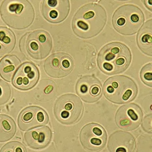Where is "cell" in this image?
<instances>
[{
    "instance_id": "cell-22",
    "label": "cell",
    "mask_w": 152,
    "mask_h": 152,
    "mask_svg": "<svg viewBox=\"0 0 152 152\" xmlns=\"http://www.w3.org/2000/svg\"><path fill=\"white\" fill-rule=\"evenodd\" d=\"M1 152H26V148L21 142H8L2 148Z\"/></svg>"
},
{
    "instance_id": "cell-8",
    "label": "cell",
    "mask_w": 152,
    "mask_h": 152,
    "mask_svg": "<svg viewBox=\"0 0 152 152\" xmlns=\"http://www.w3.org/2000/svg\"><path fill=\"white\" fill-rule=\"evenodd\" d=\"M107 134L105 129L96 123L84 126L80 134V140L84 149L90 151H99L106 144Z\"/></svg>"
},
{
    "instance_id": "cell-2",
    "label": "cell",
    "mask_w": 152,
    "mask_h": 152,
    "mask_svg": "<svg viewBox=\"0 0 152 152\" xmlns=\"http://www.w3.org/2000/svg\"><path fill=\"white\" fill-rule=\"evenodd\" d=\"M130 50L121 42H114L105 45L100 51L97 63L100 71L108 75L122 73L130 65Z\"/></svg>"
},
{
    "instance_id": "cell-5",
    "label": "cell",
    "mask_w": 152,
    "mask_h": 152,
    "mask_svg": "<svg viewBox=\"0 0 152 152\" xmlns=\"http://www.w3.org/2000/svg\"><path fill=\"white\" fill-rule=\"evenodd\" d=\"M144 15L138 7L133 4H124L114 12L112 24L118 33L129 36L139 31L144 25Z\"/></svg>"
},
{
    "instance_id": "cell-13",
    "label": "cell",
    "mask_w": 152,
    "mask_h": 152,
    "mask_svg": "<svg viewBox=\"0 0 152 152\" xmlns=\"http://www.w3.org/2000/svg\"><path fill=\"white\" fill-rule=\"evenodd\" d=\"M68 0H44L41 5L42 15L53 24H58L65 20L69 13Z\"/></svg>"
},
{
    "instance_id": "cell-21",
    "label": "cell",
    "mask_w": 152,
    "mask_h": 152,
    "mask_svg": "<svg viewBox=\"0 0 152 152\" xmlns=\"http://www.w3.org/2000/svg\"><path fill=\"white\" fill-rule=\"evenodd\" d=\"M140 79L144 84L148 86H152V65L148 63L144 66L140 71Z\"/></svg>"
},
{
    "instance_id": "cell-11",
    "label": "cell",
    "mask_w": 152,
    "mask_h": 152,
    "mask_svg": "<svg viewBox=\"0 0 152 152\" xmlns=\"http://www.w3.org/2000/svg\"><path fill=\"white\" fill-rule=\"evenodd\" d=\"M76 94L84 102L94 103L102 96V86L94 75H89L80 77L76 84Z\"/></svg>"
},
{
    "instance_id": "cell-23",
    "label": "cell",
    "mask_w": 152,
    "mask_h": 152,
    "mask_svg": "<svg viewBox=\"0 0 152 152\" xmlns=\"http://www.w3.org/2000/svg\"><path fill=\"white\" fill-rule=\"evenodd\" d=\"M144 2V4L147 8H148V9H149L151 11H152V0H150V1H143Z\"/></svg>"
},
{
    "instance_id": "cell-12",
    "label": "cell",
    "mask_w": 152,
    "mask_h": 152,
    "mask_svg": "<svg viewBox=\"0 0 152 152\" xmlns=\"http://www.w3.org/2000/svg\"><path fill=\"white\" fill-rule=\"evenodd\" d=\"M49 121L48 115L43 108L31 106L21 111L19 115L18 123L21 131H27L45 126Z\"/></svg>"
},
{
    "instance_id": "cell-7",
    "label": "cell",
    "mask_w": 152,
    "mask_h": 152,
    "mask_svg": "<svg viewBox=\"0 0 152 152\" xmlns=\"http://www.w3.org/2000/svg\"><path fill=\"white\" fill-rule=\"evenodd\" d=\"M83 105L76 95L71 94H63L56 100L54 114L59 122L71 125L77 123L82 118Z\"/></svg>"
},
{
    "instance_id": "cell-18",
    "label": "cell",
    "mask_w": 152,
    "mask_h": 152,
    "mask_svg": "<svg viewBox=\"0 0 152 152\" xmlns=\"http://www.w3.org/2000/svg\"><path fill=\"white\" fill-rule=\"evenodd\" d=\"M16 37L13 31L4 27H0V58L8 55L16 45Z\"/></svg>"
},
{
    "instance_id": "cell-4",
    "label": "cell",
    "mask_w": 152,
    "mask_h": 152,
    "mask_svg": "<svg viewBox=\"0 0 152 152\" xmlns=\"http://www.w3.org/2000/svg\"><path fill=\"white\" fill-rule=\"evenodd\" d=\"M103 93L110 102L123 104L136 98L138 87L135 82L128 76L117 75L110 77L105 82Z\"/></svg>"
},
{
    "instance_id": "cell-16",
    "label": "cell",
    "mask_w": 152,
    "mask_h": 152,
    "mask_svg": "<svg viewBox=\"0 0 152 152\" xmlns=\"http://www.w3.org/2000/svg\"><path fill=\"white\" fill-rule=\"evenodd\" d=\"M137 42L139 49L148 56H152V19L146 21L139 31L137 37Z\"/></svg>"
},
{
    "instance_id": "cell-15",
    "label": "cell",
    "mask_w": 152,
    "mask_h": 152,
    "mask_svg": "<svg viewBox=\"0 0 152 152\" xmlns=\"http://www.w3.org/2000/svg\"><path fill=\"white\" fill-rule=\"evenodd\" d=\"M52 136V131L50 128L43 126L26 132L24 135V139L30 148L41 150L45 148L50 144Z\"/></svg>"
},
{
    "instance_id": "cell-6",
    "label": "cell",
    "mask_w": 152,
    "mask_h": 152,
    "mask_svg": "<svg viewBox=\"0 0 152 152\" xmlns=\"http://www.w3.org/2000/svg\"><path fill=\"white\" fill-rule=\"evenodd\" d=\"M53 47V40L48 31L38 29L27 33L20 41V50L30 57L42 60L49 55Z\"/></svg>"
},
{
    "instance_id": "cell-20",
    "label": "cell",
    "mask_w": 152,
    "mask_h": 152,
    "mask_svg": "<svg viewBox=\"0 0 152 152\" xmlns=\"http://www.w3.org/2000/svg\"><path fill=\"white\" fill-rule=\"evenodd\" d=\"M11 96V90L9 84L0 80V106L4 105L9 101Z\"/></svg>"
},
{
    "instance_id": "cell-14",
    "label": "cell",
    "mask_w": 152,
    "mask_h": 152,
    "mask_svg": "<svg viewBox=\"0 0 152 152\" xmlns=\"http://www.w3.org/2000/svg\"><path fill=\"white\" fill-rule=\"evenodd\" d=\"M39 78V71L37 66L33 63L26 62L16 71L12 79V84L18 89L28 90L37 85Z\"/></svg>"
},
{
    "instance_id": "cell-17",
    "label": "cell",
    "mask_w": 152,
    "mask_h": 152,
    "mask_svg": "<svg viewBox=\"0 0 152 152\" xmlns=\"http://www.w3.org/2000/svg\"><path fill=\"white\" fill-rule=\"evenodd\" d=\"M20 65L21 61L16 55L6 56L0 61V76L7 81H11Z\"/></svg>"
},
{
    "instance_id": "cell-9",
    "label": "cell",
    "mask_w": 152,
    "mask_h": 152,
    "mask_svg": "<svg viewBox=\"0 0 152 152\" xmlns=\"http://www.w3.org/2000/svg\"><path fill=\"white\" fill-rule=\"evenodd\" d=\"M142 117L143 113L139 105L130 103L118 108L115 116V121L119 128L132 131L139 127Z\"/></svg>"
},
{
    "instance_id": "cell-1",
    "label": "cell",
    "mask_w": 152,
    "mask_h": 152,
    "mask_svg": "<svg viewBox=\"0 0 152 152\" xmlns=\"http://www.w3.org/2000/svg\"><path fill=\"white\" fill-rule=\"evenodd\" d=\"M107 21L104 8L97 3H88L76 11L72 20V29L77 37L83 39L97 36Z\"/></svg>"
},
{
    "instance_id": "cell-19",
    "label": "cell",
    "mask_w": 152,
    "mask_h": 152,
    "mask_svg": "<svg viewBox=\"0 0 152 152\" xmlns=\"http://www.w3.org/2000/svg\"><path fill=\"white\" fill-rule=\"evenodd\" d=\"M16 124L12 118L0 114V142H7L13 138L16 132Z\"/></svg>"
},
{
    "instance_id": "cell-3",
    "label": "cell",
    "mask_w": 152,
    "mask_h": 152,
    "mask_svg": "<svg viewBox=\"0 0 152 152\" xmlns=\"http://www.w3.org/2000/svg\"><path fill=\"white\" fill-rule=\"evenodd\" d=\"M0 13L6 25L19 30L30 26L35 18L33 7L27 0H4L0 7Z\"/></svg>"
},
{
    "instance_id": "cell-10",
    "label": "cell",
    "mask_w": 152,
    "mask_h": 152,
    "mask_svg": "<svg viewBox=\"0 0 152 152\" xmlns=\"http://www.w3.org/2000/svg\"><path fill=\"white\" fill-rule=\"evenodd\" d=\"M74 67L73 59L67 53H53L45 60L44 68L48 75L53 78H62L71 73Z\"/></svg>"
}]
</instances>
